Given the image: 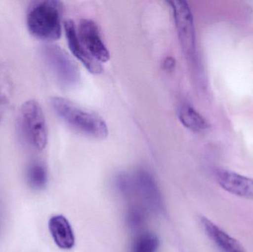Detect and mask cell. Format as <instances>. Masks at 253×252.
Wrapping results in <instances>:
<instances>
[{
	"mask_svg": "<svg viewBox=\"0 0 253 252\" xmlns=\"http://www.w3.org/2000/svg\"><path fill=\"white\" fill-rule=\"evenodd\" d=\"M61 17L62 6L59 1H36L27 13V28L35 38L44 41H56L62 35Z\"/></svg>",
	"mask_w": 253,
	"mask_h": 252,
	"instance_id": "cell-1",
	"label": "cell"
},
{
	"mask_svg": "<svg viewBox=\"0 0 253 252\" xmlns=\"http://www.w3.org/2000/svg\"><path fill=\"white\" fill-rule=\"evenodd\" d=\"M50 102L56 115L80 133L97 139L108 136L106 123L98 115L82 109L65 98L54 96Z\"/></svg>",
	"mask_w": 253,
	"mask_h": 252,
	"instance_id": "cell-2",
	"label": "cell"
},
{
	"mask_svg": "<svg viewBox=\"0 0 253 252\" xmlns=\"http://www.w3.org/2000/svg\"><path fill=\"white\" fill-rule=\"evenodd\" d=\"M21 132L27 143L37 151L47 144V128L42 108L35 100H28L21 107L19 114Z\"/></svg>",
	"mask_w": 253,
	"mask_h": 252,
	"instance_id": "cell-3",
	"label": "cell"
},
{
	"mask_svg": "<svg viewBox=\"0 0 253 252\" xmlns=\"http://www.w3.org/2000/svg\"><path fill=\"white\" fill-rule=\"evenodd\" d=\"M42 53L47 65L63 87H73L80 82V71L65 50L58 46L48 44L44 46Z\"/></svg>",
	"mask_w": 253,
	"mask_h": 252,
	"instance_id": "cell-4",
	"label": "cell"
},
{
	"mask_svg": "<svg viewBox=\"0 0 253 252\" xmlns=\"http://www.w3.org/2000/svg\"><path fill=\"white\" fill-rule=\"evenodd\" d=\"M181 48L188 59L196 56V33L193 13L186 1H169Z\"/></svg>",
	"mask_w": 253,
	"mask_h": 252,
	"instance_id": "cell-5",
	"label": "cell"
},
{
	"mask_svg": "<svg viewBox=\"0 0 253 252\" xmlns=\"http://www.w3.org/2000/svg\"><path fill=\"white\" fill-rule=\"evenodd\" d=\"M77 34L82 44L93 59L99 63L109 61V50L102 41L99 28L94 22L90 19H82Z\"/></svg>",
	"mask_w": 253,
	"mask_h": 252,
	"instance_id": "cell-6",
	"label": "cell"
},
{
	"mask_svg": "<svg viewBox=\"0 0 253 252\" xmlns=\"http://www.w3.org/2000/svg\"><path fill=\"white\" fill-rule=\"evenodd\" d=\"M215 176L224 190L241 198L253 199V179L225 169H217Z\"/></svg>",
	"mask_w": 253,
	"mask_h": 252,
	"instance_id": "cell-7",
	"label": "cell"
},
{
	"mask_svg": "<svg viewBox=\"0 0 253 252\" xmlns=\"http://www.w3.org/2000/svg\"><path fill=\"white\" fill-rule=\"evenodd\" d=\"M64 28L68 47L72 54L81 62L89 72L93 74L102 72L103 68L101 64L90 56L80 41L75 23L71 19H68L65 21Z\"/></svg>",
	"mask_w": 253,
	"mask_h": 252,
	"instance_id": "cell-8",
	"label": "cell"
},
{
	"mask_svg": "<svg viewBox=\"0 0 253 252\" xmlns=\"http://www.w3.org/2000/svg\"><path fill=\"white\" fill-rule=\"evenodd\" d=\"M201 223L210 239L221 252H247L236 239L209 219L202 217Z\"/></svg>",
	"mask_w": 253,
	"mask_h": 252,
	"instance_id": "cell-9",
	"label": "cell"
},
{
	"mask_svg": "<svg viewBox=\"0 0 253 252\" xmlns=\"http://www.w3.org/2000/svg\"><path fill=\"white\" fill-rule=\"evenodd\" d=\"M49 231L55 244L62 250H71L75 244V237L68 220L62 216L50 217Z\"/></svg>",
	"mask_w": 253,
	"mask_h": 252,
	"instance_id": "cell-10",
	"label": "cell"
},
{
	"mask_svg": "<svg viewBox=\"0 0 253 252\" xmlns=\"http://www.w3.org/2000/svg\"><path fill=\"white\" fill-rule=\"evenodd\" d=\"M178 115L181 124L191 131L201 133L209 128L210 124L206 118L190 105H181Z\"/></svg>",
	"mask_w": 253,
	"mask_h": 252,
	"instance_id": "cell-11",
	"label": "cell"
},
{
	"mask_svg": "<svg viewBox=\"0 0 253 252\" xmlns=\"http://www.w3.org/2000/svg\"><path fill=\"white\" fill-rule=\"evenodd\" d=\"M27 181L28 186L35 190L44 188L47 181V175L44 166L38 163L31 164L27 171Z\"/></svg>",
	"mask_w": 253,
	"mask_h": 252,
	"instance_id": "cell-12",
	"label": "cell"
},
{
	"mask_svg": "<svg viewBox=\"0 0 253 252\" xmlns=\"http://www.w3.org/2000/svg\"><path fill=\"white\" fill-rule=\"evenodd\" d=\"M159 245V239L156 235L150 232H144L134 240L132 252H156Z\"/></svg>",
	"mask_w": 253,
	"mask_h": 252,
	"instance_id": "cell-13",
	"label": "cell"
},
{
	"mask_svg": "<svg viewBox=\"0 0 253 252\" xmlns=\"http://www.w3.org/2000/svg\"><path fill=\"white\" fill-rule=\"evenodd\" d=\"M142 216L141 212L138 210H132L129 215V223L132 226H139L142 223Z\"/></svg>",
	"mask_w": 253,
	"mask_h": 252,
	"instance_id": "cell-14",
	"label": "cell"
},
{
	"mask_svg": "<svg viewBox=\"0 0 253 252\" xmlns=\"http://www.w3.org/2000/svg\"><path fill=\"white\" fill-rule=\"evenodd\" d=\"M164 69L167 71H172L175 67V60L172 57H167L163 62Z\"/></svg>",
	"mask_w": 253,
	"mask_h": 252,
	"instance_id": "cell-15",
	"label": "cell"
}]
</instances>
